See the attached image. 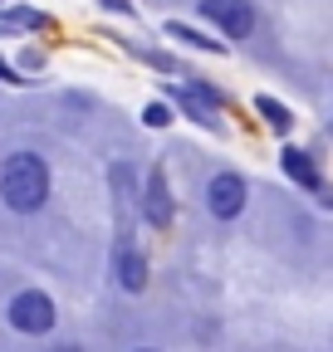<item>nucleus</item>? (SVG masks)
Instances as JSON below:
<instances>
[{
	"label": "nucleus",
	"mask_w": 333,
	"mask_h": 352,
	"mask_svg": "<svg viewBox=\"0 0 333 352\" xmlns=\"http://www.w3.org/2000/svg\"><path fill=\"white\" fill-rule=\"evenodd\" d=\"M0 78H6V83H30V78H20V69H10L6 59H0Z\"/></svg>",
	"instance_id": "4468645a"
},
{
	"label": "nucleus",
	"mask_w": 333,
	"mask_h": 352,
	"mask_svg": "<svg viewBox=\"0 0 333 352\" xmlns=\"http://www.w3.org/2000/svg\"><path fill=\"white\" fill-rule=\"evenodd\" d=\"M284 171L294 176L299 186H309V191H319V166L309 162V152H299V147H289L284 152Z\"/></svg>",
	"instance_id": "6e6552de"
},
{
	"label": "nucleus",
	"mask_w": 333,
	"mask_h": 352,
	"mask_svg": "<svg viewBox=\"0 0 333 352\" xmlns=\"http://www.w3.org/2000/svg\"><path fill=\"white\" fill-rule=\"evenodd\" d=\"M142 122H147V127H166V122H172V113H166V103H147V108H142Z\"/></svg>",
	"instance_id": "9b49d317"
},
{
	"label": "nucleus",
	"mask_w": 333,
	"mask_h": 352,
	"mask_svg": "<svg viewBox=\"0 0 333 352\" xmlns=\"http://www.w3.org/2000/svg\"><path fill=\"white\" fill-rule=\"evenodd\" d=\"M39 64H45V54H39V50H20V69H39Z\"/></svg>",
	"instance_id": "ddd939ff"
},
{
	"label": "nucleus",
	"mask_w": 333,
	"mask_h": 352,
	"mask_svg": "<svg viewBox=\"0 0 333 352\" xmlns=\"http://www.w3.org/2000/svg\"><path fill=\"white\" fill-rule=\"evenodd\" d=\"M113 274H118V284L128 289V294H142L147 289V259H142V250L128 235H122L118 250H113Z\"/></svg>",
	"instance_id": "423d86ee"
},
{
	"label": "nucleus",
	"mask_w": 333,
	"mask_h": 352,
	"mask_svg": "<svg viewBox=\"0 0 333 352\" xmlns=\"http://www.w3.org/2000/svg\"><path fill=\"white\" fill-rule=\"evenodd\" d=\"M0 6H6V0H0Z\"/></svg>",
	"instance_id": "f3484780"
},
{
	"label": "nucleus",
	"mask_w": 333,
	"mask_h": 352,
	"mask_svg": "<svg viewBox=\"0 0 333 352\" xmlns=\"http://www.w3.org/2000/svg\"><path fill=\"white\" fill-rule=\"evenodd\" d=\"M103 10H113V15H133V0H98Z\"/></svg>",
	"instance_id": "f8f14e48"
},
{
	"label": "nucleus",
	"mask_w": 333,
	"mask_h": 352,
	"mask_svg": "<svg viewBox=\"0 0 333 352\" xmlns=\"http://www.w3.org/2000/svg\"><path fill=\"white\" fill-rule=\"evenodd\" d=\"M142 220H147V226H157V230L172 226V186H166V171H162V166L147 171V186H142Z\"/></svg>",
	"instance_id": "39448f33"
},
{
	"label": "nucleus",
	"mask_w": 333,
	"mask_h": 352,
	"mask_svg": "<svg viewBox=\"0 0 333 352\" xmlns=\"http://www.w3.org/2000/svg\"><path fill=\"white\" fill-rule=\"evenodd\" d=\"M54 352H78V347H74V342H69V347H54Z\"/></svg>",
	"instance_id": "2eb2a0df"
},
{
	"label": "nucleus",
	"mask_w": 333,
	"mask_h": 352,
	"mask_svg": "<svg viewBox=\"0 0 333 352\" xmlns=\"http://www.w3.org/2000/svg\"><path fill=\"white\" fill-rule=\"evenodd\" d=\"M166 34H172V39H182V44H196V50H221V44L216 39H206V34H196V30H186V25H166Z\"/></svg>",
	"instance_id": "9d476101"
},
{
	"label": "nucleus",
	"mask_w": 333,
	"mask_h": 352,
	"mask_svg": "<svg viewBox=\"0 0 333 352\" xmlns=\"http://www.w3.org/2000/svg\"><path fill=\"white\" fill-rule=\"evenodd\" d=\"M138 352H157V347H138Z\"/></svg>",
	"instance_id": "dca6fc26"
},
{
	"label": "nucleus",
	"mask_w": 333,
	"mask_h": 352,
	"mask_svg": "<svg viewBox=\"0 0 333 352\" xmlns=\"http://www.w3.org/2000/svg\"><path fill=\"white\" fill-rule=\"evenodd\" d=\"M201 15L226 39H250L255 34V6H250V0H201Z\"/></svg>",
	"instance_id": "7ed1b4c3"
},
{
	"label": "nucleus",
	"mask_w": 333,
	"mask_h": 352,
	"mask_svg": "<svg viewBox=\"0 0 333 352\" xmlns=\"http://www.w3.org/2000/svg\"><path fill=\"white\" fill-rule=\"evenodd\" d=\"M255 113H265V122H270L275 132H289V127H294V118H289V108H284V103H275L270 94H260V98H255Z\"/></svg>",
	"instance_id": "1a4fd4ad"
},
{
	"label": "nucleus",
	"mask_w": 333,
	"mask_h": 352,
	"mask_svg": "<svg viewBox=\"0 0 333 352\" xmlns=\"http://www.w3.org/2000/svg\"><path fill=\"white\" fill-rule=\"evenodd\" d=\"M0 25H10V30H50V15L30 10V6H0Z\"/></svg>",
	"instance_id": "0eeeda50"
},
{
	"label": "nucleus",
	"mask_w": 333,
	"mask_h": 352,
	"mask_svg": "<svg viewBox=\"0 0 333 352\" xmlns=\"http://www.w3.org/2000/svg\"><path fill=\"white\" fill-rule=\"evenodd\" d=\"M0 201H6L15 215H34L50 201V166L39 152H15L0 166Z\"/></svg>",
	"instance_id": "f257e3e1"
},
{
	"label": "nucleus",
	"mask_w": 333,
	"mask_h": 352,
	"mask_svg": "<svg viewBox=\"0 0 333 352\" xmlns=\"http://www.w3.org/2000/svg\"><path fill=\"white\" fill-rule=\"evenodd\" d=\"M206 210L216 220H235L245 210V182L235 171H216L211 182H206Z\"/></svg>",
	"instance_id": "20e7f679"
},
{
	"label": "nucleus",
	"mask_w": 333,
	"mask_h": 352,
	"mask_svg": "<svg viewBox=\"0 0 333 352\" xmlns=\"http://www.w3.org/2000/svg\"><path fill=\"white\" fill-rule=\"evenodd\" d=\"M6 314H10V328H15V333H50L54 318H59V314H54V298H50V294H39V289L15 294Z\"/></svg>",
	"instance_id": "f03ea898"
}]
</instances>
